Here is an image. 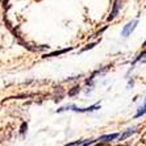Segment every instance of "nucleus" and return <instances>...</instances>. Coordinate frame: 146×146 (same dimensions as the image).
I'll return each mask as SVG.
<instances>
[{"label":"nucleus","mask_w":146,"mask_h":146,"mask_svg":"<svg viewBox=\"0 0 146 146\" xmlns=\"http://www.w3.org/2000/svg\"><path fill=\"white\" fill-rule=\"evenodd\" d=\"M137 24H138V20H133V21H130V23H128L125 27L122 28L121 36H124V37H128V36H129V34L132 33L134 29H136Z\"/></svg>","instance_id":"obj_1"},{"label":"nucleus","mask_w":146,"mask_h":146,"mask_svg":"<svg viewBox=\"0 0 146 146\" xmlns=\"http://www.w3.org/2000/svg\"><path fill=\"white\" fill-rule=\"evenodd\" d=\"M27 128H28V126H27V124H25V122H24V124H23V126H21V130H20V132H21V134H23V136H24V134H25V132H27Z\"/></svg>","instance_id":"obj_9"},{"label":"nucleus","mask_w":146,"mask_h":146,"mask_svg":"<svg viewBox=\"0 0 146 146\" xmlns=\"http://www.w3.org/2000/svg\"><path fill=\"white\" fill-rule=\"evenodd\" d=\"M134 133H136V128H132V129H128L126 130L125 133H122L121 136H120V141H124V139L125 138H128V137H130L132 136V134H134Z\"/></svg>","instance_id":"obj_5"},{"label":"nucleus","mask_w":146,"mask_h":146,"mask_svg":"<svg viewBox=\"0 0 146 146\" xmlns=\"http://www.w3.org/2000/svg\"><path fill=\"white\" fill-rule=\"evenodd\" d=\"M142 46H143V48H146V41H145V42H143V45H142Z\"/></svg>","instance_id":"obj_11"},{"label":"nucleus","mask_w":146,"mask_h":146,"mask_svg":"<svg viewBox=\"0 0 146 146\" xmlns=\"http://www.w3.org/2000/svg\"><path fill=\"white\" fill-rule=\"evenodd\" d=\"M120 7H121V0H115L113 9H112V12H111V15L108 16V21H112L113 19L117 16V13H119V11H120Z\"/></svg>","instance_id":"obj_2"},{"label":"nucleus","mask_w":146,"mask_h":146,"mask_svg":"<svg viewBox=\"0 0 146 146\" xmlns=\"http://www.w3.org/2000/svg\"><path fill=\"white\" fill-rule=\"evenodd\" d=\"M72 50V48H67V49H63V50H57V51H53L50 54H46L45 57H57V55H61V54H65L67 51Z\"/></svg>","instance_id":"obj_4"},{"label":"nucleus","mask_w":146,"mask_h":146,"mask_svg":"<svg viewBox=\"0 0 146 146\" xmlns=\"http://www.w3.org/2000/svg\"><path fill=\"white\" fill-rule=\"evenodd\" d=\"M79 90H80V87H79V86H75L71 91H68V95H70V96H74L75 94H78V92H79Z\"/></svg>","instance_id":"obj_7"},{"label":"nucleus","mask_w":146,"mask_h":146,"mask_svg":"<svg viewBox=\"0 0 146 146\" xmlns=\"http://www.w3.org/2000/svg\"><path fill=\"white\" fill-rule=\"evenodd\" d=\"M145 112H146V104H143L142 107H139V108H138V112H137L136 117H139V116H142Z\"/></svg>","instance_id":"obj_6"},{"label":"nucleus","mask_w":146,"mask_h":146,"mask_svg":"<svg viewBox=\"0 0 146 146\" xmlns=\"http://www.w3.org/2000/svg\"><path fill=\"white\" fill-rule=\"evenodd\" d=\"M145 55H146V50H143V51H142V53H141V54H139V55H138V57H137V58H136V61L133 62V65H134V63H136V62H138V61H139V59H141V58H142V57H145Z\"/></svg>","instance_id":"obj_8"},{"label":"nucleus","mask_w":146,"mask_h":146,"mask_svg":"<svg viewBox=\"0 0 146 146\" xmlns=\"http://www.w3.org/2000/svg\"><path fill=\"white\" fill-rule=\"evenodd\" d=\"M95 45H96V44H90V45H87V46H86V48H83L80 51H86V50H88V49H92L94 46H95Z\"/></svg>","instance_id":"obj_10"},{"label":"nucleus","mask_w":146,"mask_h":146,"mask_svg":"<svg viewBox=\"0 0 146 146\" xmlns=\"http://www.w3.org/2000/svg\"><path fill=\"white\" fill-rule=\"evenodd\" d=\"M117 137H119V134H117V133H112V134H106V136H102L100 138L98 139V141H100V142H111V141L116 139Z\"/></svg>","instance_id":"obj_3"}]
</instances>
